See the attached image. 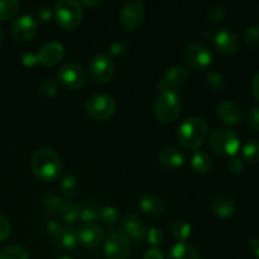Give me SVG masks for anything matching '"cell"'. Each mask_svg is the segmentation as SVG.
I'll return each mask as SVG.
<instances>
[{
  "label": "cell",
  "instance_id": "obj_12",
  "mask_svg": "<svg viewBox=\"0 0 259 259\" xmlns=\"http://www.w3.org/2000/svg\"><path fill=\"white\" fill-rule=\"evenodd\" d=\"M120 229L129 240L136 244H143L147 240V225L137 214H126L120 220Z\"/></svg>",
  "mask_w": 259,
  "mask_h": 259
},
{
  "label": "cell",
  "instance_id": "obj_26",
  "mask_svg": "<svg viewBox=\"0 0 259 259\" xmlns=\"http://www.w3.org/2000/svg\"><path fill=\"white\" fill-rule=\"evenodd\" d=\"M80 214H81V206L76 202H66L65 206H63L62 212L60 214V219L63 223H67V224H73L77 220H80Z\"/></svg>",
  "mask_w": 259,
  "mask_h": 259
},
{
  "label": "cell",
  "instance_id": "obj_31",
  "mask_svg": "<svg viewBox=\"0 0 259 259\" xmlns=\"http://www.w3.org/2000/svg\"><path fill=\"white\" fill-rule=\"evenodd\" d=\"M19 3L17 0H4L0 2V20H10L17 15Z\"/></svg>",
  "mask_w": 259,
  "mask_h": 259
},
{
  "label": "cell",
  "instance_id": "obj_34",
  "mask_svg": "<svg viewBox=\"0 0 259 259\" xmlns=\"http://www.w3.org/2000/svg\"><path fill=\"white\" fill-rule=\"evenodd\" d=\"M99 219L106 225L115 224L119 220V210L114 206H105L100 210V217Z\"/></svg>",
  "mask_w": 259,
  "mask_h": 259
},
{
  "label": "cell",
  "instance_id": "obj_1",
  "mask_svg": "<svg viewBox=\"0 0 259 259\" xmlns=\"http://www.w3.org/2000/svg\"><path fill=\"white\" fill-rule=\"evenodd\" d=\"M30 167L38 180L43 182L56 181L63 171V162L56 151L50 147H39L33 153Z\"/></svg>",
  "mask_w": 259,
  "mask_h": 259
},
{
  "label": "cell",
  "instance_id": "obj_27",
  "mask_svg": "<svg viewBox=\"0 0 259 259\" xmlns=\"http://www.w3.org/2000/svg\"><path fill=\"white\" fill-rule=\"evenodd\" d=\"M0 259H29V254L22 245L10 244L0 249Z\"/></svg>",
  "mask_w": 259,
  "mask_h": 259
},
{
  "label": "cell",
  "instance_id": "obj_16",
  "mask_svg": "<svg viewBox=\"0 0 259 259\" xmlns=\"http://www.w3.org/2000/svg\"><path fill=\"white\" fill-rule=\"evenodd\" d=\"M212 40H214V45L218 48V51H220L224 55H234L239 47L238 35L228 28L218 30L212 35Z\"/></svg>",
  "mask_w": 259,
  "mask_h": 259
},
{
  "label": "cell",
  "instance_id": "obj_19",
  "mask_svg": "<svg viewBox=\"0 0 259 259\" xmlns=\"http://www.w3.org/2000/svg\"><path fill=\"white\" fill-rule=\"evenodd\" d=\"M138 207L142 212L152 217H159L166 211V202L161 197L151 194H143L138 199Z\"/></svg>",
  "mask_w": 259,
  "mask_h": 259
},
{
  "label": "cell",
  "instance_id": "obj_23",
  "mask_svg": "<svg viewBox=\"0 0 259 259\" xmlns=\"http://www.w3.org/2000/svg\"><path fill=\"white\" fill-rule=\"evenodd\" d=\"M167 259H202L196 248L189 242H179L169 250Z\"/></svg>",
  "mask_w": 259,
  "mask_h": 259
},
{
  "label": "cell",
  "instance_id": "obj_11",
  "mask_svg": "<svg viewBox=\"0 0 259 259\" xmlns=\"http://www.w3.org/2000/svg\"><path fill=\"white\" fill-rule=\"evenodd\" d=\"M89 70L94 80L106 83L115 73V62L109 53H99L90 61Z\"/></svg>",
  "mask_w": 259,
  "mask_h": 259
},
{
  "label": "cell",
  "instance_id": "obj_51",
  "mask_svg": "<svg viewBox=\"0 0 259 259\" xmlns=\"http://www.w3.org/2000/svg\"><path fill=\"white\" fill-rule=\"evenodd\" d=\"M58 259H71V258H68V257H61V258H58Z\"/></svg>",
  "mask_w": 259,
  "mask_h": 259
},
{
  "label": "cell",
  "instance_id": "obj_28",
  "mask_svg": "<svg viewBox=\"0 0 259 259\" xmlns=\"http://www.w3.org/2000/svg\"><path fill=\"white\" fill-rule=\"evenodd\" d=\"M192 228L189 222L186 220L179 219L174 223L172 225V234L176 238L179 242H187L190 237H191Z\"/></svg>",
  "mask_w": 259,
  "mask_h": 259
},
{
  "label": "cell",
  "instance_id": "obj_6",
  "mask_svg": "<svg viewBox=\"0 0 259 259\" xmlns=\"http://www.w3.org/2000/svg\"><path fill=\"white\" fill-rule=\"evenodd\" d=\"M85 110L88 115L95 120H106L115 113L116 103L110 95L94 94L86 100Z\"/></svg>",
  "mask_w": 259,
  "mask_h": 259
},
{
  "label": "cell",
  "instance_id": "obj_14",
  "mask_svg": "<svg viewBox=\"0 0 259 259\" xmlns=\"http://www.w3.org/2000/svg\"><path fill=\"white\" fill-rule=\"evenodd\" d=\"M37 33V22L30 15L18 17L12 24V35L17 42L28 43Z\"/></svg>",
  "mask_w": 259,
  "mask_h": 259
},
{
  "label": "cell",
  "instance_id": "obj_40",
  "mask_svg": "<svg viewBox=\"0 0 259 259\" xmlns=\"http://www.w3.org/2000/svg\"><path fill=\"white\" fill-rule=\"evenodd\" d=\"M247 124L252 131H259V106H253L247 116Z\"/></svg>",
  "mask_w": 259,
  "mask_h": 259
},
{
  "label": "cell",
  "instance_id": "obj_32",
  "mask_svg": "<svg viewBox=\"0 0 259 259\" xmlns=\"http://www.w3.org/2000/svg\"><path fill=\"white\" fill-rule=\"evenodd\" d=\"M205 82H206V86L211 91H219L224 88L225 78L218 71H210L205 76Z\"/></svg>",
  "mask_w": 259,
  "mask_h": 259
},
{
  "label": "cell",
  "instance_id": "obj_24",
  "mask_svg": "<svg viewBox=\"0 0 259 259\" xmlns=\"http://www.w3.org/2000/svg\"><path fill=\"white\" fill-rule=\"evenodd\" d=\"M66 201L57 194H47L42 199V207L51 217H60Z\"/></svg>",
  "mask_w": 259,
  "mask_h": 259
},
{
  "label": "cell",
  "instance_id": "obj_33",
  "mask_svg": "<svg viewBox=\"0 0 259 259\" xmlns=\"http://www.w3.org/2000/svg\"><path fill=\"white\" fill-rule=\"evenodd\" d=\"M100 217V210L95 206V205H86V206L81 207L80 220L82 224H88V223H95Z\"/></svg>",
  "mask_w": 259,
  "mask_h": 259
},
{
  "label": "cell",
  "instance_id": "obj_13",
  "mask_svg": "<svg viewBox=\"0 0 259 259\" xmlns=\"http://www.w3.org/2000/svg\"><path fill=\"white\" fill-rule=\"evenodd\" d=\"M190 77V71L189 68L185 67L182 65H176L169 67L168 70L164 73L163 78L158 82L157 88L161 91H179V89H181L185 83L189 81Z\"/></svg>",
  "mask_w": 259,
  "mask_h": 259
},
{
  "label": "cell",
  "instance_id": "obj_4",
  "mask_svg": "<svg viewBox=\"0 0 259 259\" xmlns=\"http://www.w3.org/2000/svg\"><path fill=\"white\" fill-rule=\"evenodd\" d=\"M240 147V139L235 132L227 128L217 129L209 138V148L220 157H235Z\"/></svg>",
  "mask_w": 259,
  "mask_h": 259
},
{
  "label": "cell",
  "instance_id": "obj_21",
  "mask_svg": "<svg viewBox=\"0 0 259 259\" xmlns=\"http://www.w3.org/2000/svg\"><path fill=\"white\" fill-rule=\"evenodd\" d=\"M159 163L166 168H179L185 163L184 152L176 147H166L159 152Z\"/></svg>",
  "mask_w": 259,
  "mask_h": 259
},
{
  "label": "cell",
  "instance_id": "obj_36",
  "mask_svg": "<svg viewBox=\"0 0 259 259\" xmlns=\"http://www.w3.org/2000/svg\"><path fill=\"white\" fill-rule=\"evenodd\" d=\"M61 225L58 224L56 220L52 219H46L43 220L39 224V230L43 235H47V237L55 238V235L57 234L58 230H60Z\"/></svg>",
  "mask_w": 259,
  "mask_h": 259
},
{
  "label": "cell",
  "instance_id": "obj_5",
  "mask_svg": "<svg viewBox=\"0 0 259 259\" xmlns=\"http://www.w3.org/2000/svg\"><path fill=\"white\" fill-rule=\"evenodd\" d=\"M53 17L61 28L72 30L82 19V5L75 0H61L53 8Z\"/></svg>",
  "mask_w": 259,
  "mask_h": 259
},
{
  "label": "cell",
  "instance_id": "obj_20",
  "mask_svg": "<svg viewBox=\"0 0 259 259\" xmlns=\"http://www.w3.org/2000/svg\"><path fill=\"white\" fill-rule=\"evenodd\" d=\"M210 209H211L212 214L217 215L218 218L227 219L235 214L237 206L230 197L224 196V195H217L210 200Z\"/></svg>",
  "mask_w": 259,
  "mask_h": 259
},
{
  "label": "cell",
  "instance_id": "obj_37",
  "mask_svg": "<svg viewBox=\"0 0 259 259\" xmlns=\"http://www.w3.org/2000/svg\"><path fill=\"white\" fill-rule=\"evenodd\" d=\"M38 91L45 98H52V96L57 95L58 85L55 80H45L38 88Z\"/></svg>",
  "mask_w": 259,
  "mask_h": 259
},
{
  "label": "cell",
  "instance_id": "obj_50",
  "mask_svg": "<svg viewBox=\"0 0 259 259\" xmlns=\"http://www.w3.org/2000/svg\"><path fill=\"white\" fill-rule=\"evenodd\" d=\"M4 35H5L4 29H3V28L0 27V43H2V42H3V39H4Z\"/></svg>",
  "mask_w": 259,
  "mask_h": 259
},
{
  "label": "cell",
  "instance_id": "obj_39",
  "mask_svg": "<svg viewBox=\"0 0 259 259\" xmlns=\"http://www.w3.org/2000/svg\"><path fill=\"white\" fill-rule=\"evenodd\" d=\"M164 239V234L159 228H151L147 233V240L151 245L157 247V245L161 244Z\"/></svg>",
  "mask_w": 259,
  "mask_h": 259
},
{
  "label": "cell",
  "instance_id": "obj_29",
  "mask_svg": "<svg viewBox=\"0 0 259 259\" xmlns=\"http://www.w3.org/2000/svg\"><path fill=\"white\" fill-rule=\"evenodd\" d=\"M60 189H61V192H62L65 196L67 197L76 196V195L78 194V190H80L78 180L71 174L66 175V176L62 179V181H61Z\"/></svg>",
  "mask_w": 259,
  "mask_h": 259
},
{
  "label": "cell",
  "instance_id": "obj_47",
  "mask_svg": "<svg viewBox=\"0 0 259 259\" xmlns=\"http://www.w3.org/2000/svg\"><path fill=\"white\" fill-rule=\"evenodd\" d=\"M22 61H23V63H24L25 66H33L34 63H38L37 55H30V53L23 56Z\"/></svg>",
  "mask_w": 259,
  "mask_h": 259
},
{
  "label": "cell",
  "instance_id": "obj_45",
  "mask_svg": "<svg viewBox=\"0 0 259 259\" xmlns=\"http://www.w3.org/2000/svg\"><path fill=\"white\" fill-rule=\"evenodd\" d=\"M143 259H164V255L158 247H152L151 249L147 250Z\"/></svg>",
  "mask_w": 259,
  "mask_h": 259
},
{
  "label": "cell",
  "instance_id": "obj_18",
  "mask_svg": "<svg viewBox=\"0 0 259 259\" xmlns=\"http://www.w3.org/2000/svg\"><path fill=\"white\" fill-rule=\"evenodd\" d=\"M63 55H65V48L61 43L55 42H48L43 46L37 53V60L38 63L43 66H55L62 60Z\"/></svg>",
  "mask_w": 259,
  "mask_h": 259
},
{
  "label": "cell",
  "instance_id": "obj_15",
  "mask_svg": "<svg viewBox=\"0 0 259 259\" xmlns=\"http://www.w3.org/2000/svg\"><path fill=\"white\" fill-rule=\"evenodd\" d=\"M77 232V240L83 247L93 248L100 244L104 240V229L100 225L95 223H88V224H81Z\"/></svg>",
  "mask_w": 259,
  "mask_h": 259
},
{
  "label": "cell",
  "instance_id": "obj_49",
  "mask_svg": "<svg viewBox=\"0 0 259 259\" xmlns=\"http://www.w3.org/2000/svg\"><path fill=\"white\" fill-rule=\"evenodd\" d=\"M83 4L88 5V7H93V5L100 4V2H99V0H96V2H83Z\"/></svg>",
  "mask_w": 259,
  "mask_h": 259
},
{
  "label": "cell",
  "instance_id": "obj_44",
  "mask_svg": "<svg viewBox=\"0 0 259 259\" xmlns=\"http://www.w3.org/2000/svg\"><path fill=\"white\" fill-rule=\"evenodd\" d=\"M37 17L40 22H50L53 17V9L51 7H43L38 9Z\"/></svg>",
  "mask_w": 259,
  "mask_h": 259
},
{
  "label": "cell",
  "instance_id": "obj_35",
  "mask_svg": "<svg viewBox=\"0 0 259 259\" xmlns=\"http://www.w3.org/2000/svg\"><path fill=\"white\" fill-rule=\"evenodd\" d=\"M245 45L252 48L259 47V24H254L248 28L244 33Z\"/></svg>",
  "mask_w": 259,
  "mask_h": 259
},
{
  "label": "cell",
  "instance_id": "obj_2",
  "mask_svg": "<svg viewBox=\"0 0 259 259\" xmlns=\"http://www.w3.org/2000/svg\"><path fill=\"white\" fill-rule=\"evenodd\" d=\"M209 128L206 121L199 116H190L185 119L177 131V139L184 148L195 151L206 142Z\"/></svg>",
  "mask_w": 259,
  "mask_h": 259
},
{
  "label": "cell",
  "instance_id": "obj_38",
  "mask_svg": "<svg viewBox=\"0 0 259 259\" xmlns=\"http://www.w3.org/2000/svg\"><path fill=\"white\" fill-rule=\"evenodd\" d=\"M207 18H209V22L211 24H219V23H222L225 18L224 7L220 4L212 5L209 9V13H207Z\"/></svg>",
  "mask_w": 259,
  "mask_h": 259
},
{
  "label": "cell",
  "instance_id": "obj_22",
  "mask_svg": "<svg viewBox=\"0 0 259 259\" xmlns=\"http://www.w3.org/2000/svg\"><path fill=\"white\" fill-rule=\"evenodd\" d=\"M56 244L62 249H73L78 244L77 240V232L72 227H61L57 234L53 238Z\"/></svg>",
  "mask_w": 259,
  "mask_h": 259
},
{
  "label": "cell",
  "instance_id": "obj_17",
  "mask_svg": "<svg viewBox=\"0 0 259 259\" xmlns=\"http://www.w3.org/2000/svg\"><path fill=\"white\" fill-rule=\"evenodd\" d=\"M217 115L227 125H237L242 119V109L234 100H223L217 106Z\"/></svg>",
  "mask_w": 259,
  "mask_h": 259
},
{
  "label": "cell",
  "instance_id": "obj_7",
  "mask_svg": "<svg viewBox=\"0 0 259 259\" xmlns=\"http://www.w3.org/2000/svg\"><path fill=\"white\" fill-rule=\"evenodd\" d=\"M184 57L187 65L195 71H205L210 67L212 53L207 46L201 42H191L184 51Z\"/></svg>",
  "mask_w": 259,
  "mask_h": 259
},
{
  "label": "cell",
  "instance_id": "obj_30",
  "mask_svg": "<svg viewBox=\"0 0 259 259\" xmlns=\"http://www.w3.org/2000/svg\"><path fill=\"white\" fill-rule=\"evenodd\" d=\"M242 157L244 161L249 163H258L259 162V142L258 141H249L243 146Z\"/></svg>",
  "mask_w": 259,
  "mask_h": 259
},
{
  "label": "cell",
  "instance_id": "obj_10",
  "mask_svg": "<svg viewBox=\"0 0 259 259\" xmlns=\"http://www.w3.org/2000/svg\"><path fill=\"white\" fill-rule=\"evenodd\" d=\"M131 240L123 232H111L106 238L104 253L106 259H128L131 254Z\"/></svg>",
  "mask_w": 259,
  "mask_h": 259
},
{
  "label": "cell",
  "instance_id": "obj_46",
  "mask_svg": "<svg viewBox=\"0 0 259 259\" xmlns=\"http://www.w3.org/2000/svg\"><path fill=\"white\" fill-rule=\"evenodd\" d=\"M252 91L255 100L259 101V72L255 73L254 77H253L252 80Z\"/></svg>",
  "mask_w": 259,
  "mask_h": 259
},
{
  "label": "cell",
  "instance_id": "obj_42",
  "mask_svg": "<svg viewBox=\"0 0 259 259\" xmlns=\"http://www.w3.org/2000/svg\"><path fill=\"white\" fill-rule=\"evenodd\" d=\"M109 51H110V56H123L128 52V46L123 40H116L111 43Z\"/></svg>",
  "mask_w": 259,
  "mask_h": 259
},
{
  "label": "cell",
  "instance_id": "obj_9",
  "mask_svg": "<svg viewBox=\"0 0 259 259\" xmlns=\"http://www.w3.org/2000/svg\"><path fill=\"white\" fill-rule=\"evenodd\" d=\"M144 17L146 12H144L143 3L141 0H133L123 5L119 14V22L125 30L134 32L143 24Z\"/></svg>",
  "mask_w": 259,
  "mask_h": 259
},
{
  "label": "cell",
  "instance_id": "obj_43",
  "mask_svg": "<svg viewBox=\"0 0 259 259\" xmlns=\"http://www.w3.org/2000/svg\"><path fill=\"white\" fill-rule=\"evenodd\" d=\"M243 167H244L243 161L240 158H238V157H232L229 159V162H228V169H229V172H232L234 175H239L243 171Z\"/></svg>",
  "mask_w": 259,
  "mask_h": 259
},
{
  "label": "cell",
  "instance_id": "obj_25",
  "mask_svg": "<svg viewBox=\"0 0 259 259\" xmlns=\"http://www.w3.org/2000/svg\"><path fill=\"white\" fill-rule=\"evenodd\" d=\"M212 166V159L206 152L199 151L195 152L191 158V168L196 174H206L210 171Z\"/></svg>",
  "mask_w": 259,
  "mask_h": 259
},
{
  "label": "cell",
  "instance_id": "obj_41",
  "mask_svg": "<svg viewBox=\"0 0 259 259\" xmlns=\"http://www.w3.org/2000/svg\"><path fill=\"white\" fill-rule=\"evenodd\" d=\"M10 233H12V224H10L9 219L0 214V242L7 240Z\"/></svg>",
  "mask_w": 259,
  "mask_h": 259
},
{
  "label": "cell",
  "instance_id": "obj_8",
  "mask_svg": "<svg viewBox=\"0 0 259 259\" xmlns=\"http://www.w3.org/2000/svg\"><path fill=\"white\" fill-rule=\"evenodd\" d=\"M57 78L66 88L71 90H77V89H82L88 82V72L78 63L66 62L58 68Z\"/></svg>",
  "mask_w": 259,
  "mask_h": 259
},
{
  "label": "cell",
  "instance_id": "obj_3",
  "mask_svg": "<svg viewBox=\"0 0 259 259\" xmlns=\"http://www.w3.org/2000/svg\"><path fill=\"white\" fill-rule=\"evenodd\" d=\"M182 110V100L179 91H162L154 103V115L162 123H171Z\"/></svg>",
  "mask_w": 259,
  "mask_h": 259
},
{
  "label": "cell",
  "instance_id": "obj_48",
  "mask_svg": "<svg viewBox=\"0 0 259 259\" xmlns=\"http://www.w3.org/2000/svg\"><path fill=\"white\" fill-rule=\"evenodd\" d=\"M248 242H249V245L252 248L254 255L259 259V238H250Z\"/></svg>",
  "mask_w": 259,
  "mask_h": 259
}]
</instances>
